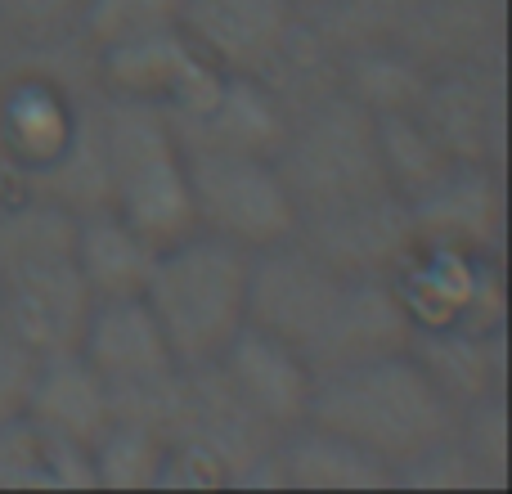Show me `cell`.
Wrapping results in <instances>:
<instances>
[{"mask_svg": "<svg viewBox=\"0 0 512 494\" xmlns=\"http://www.w3.org/2000/svg\"><path fill=\"white\" fill-rule=\"evenodd\" d=\"M248 324L288 342L315 373L405 351L418 328L387 274L333 270L297 239L248 256Z\"/></svg>", "mask_w": 512, "mask_h": 494, "instance_id": "obj_1", "label": "cell"}, {"mask_svg": "<svg viewBox=\"0 0 512 494\" xmlns=\"http://www.w3.org/2000/svg\"><path fill=\"white\" fill-rule=\"evenodd\" d=\"M306 423L328 427L369 450L373 459L387 463L396 481V468L459 432V409L445 400V391L427 378L405 346V351L315 373Z\"/></svg>", "mask_w": 512, "mask_h": 494, "instance_id": "obj_2", "label": "cell"}, {"mask_svg": "<svg viewBox=\"0 0 512 494\" xmlns=\"http://www.w3.org/2000/svg\"><path fill=\"white\" fill-rule=\"evenodd\" d=\"M77 270V216L50 198L0 212V324L36 355L77 351L90 319Z\"/></svg>", "mask_w": 512, "mask_h": 494, "instance_id": "obj_3", "label": "cell"}, {"mask_svg": "<svg viewBox=\"0 0 512 494\" xmlns=\"http://www.w3.org/2000/svg\"><path fill=\"white\" fill-rule=\"evenodd\" d=\"M248 247L189 230L162 243L140 297L149 301L180 369L216 364L248 324Z\"/></svg>", "mask_w": 512, "mask_h": 494, "instance_id": "obj_4", "label": "cell"}, {"mask_svg": "<svg viewBox=\"0 0 512 494\" xmlns=\"http://www.w3.org/2000/svg\"><path fill=\"white\" fill-rule=\"evenodd\" d=\"M270 162L297 207V221L333 212V207L378 194V189H396L382 167L378 117L355 104L346 90H333V95L297 108L283 126V140Z\"/></svg>", "mask_w": 512, "mask_h": 494, "instance_id": "obj_5", "label": "cell"}, {"mask_svg": "<svg viewBox=\"0 0 512 494\" xmlns=\"http://www.w3.org/2000/svg\"><path fill=\"white\" fill-rule=\"evenodd\" d=\"M99 131H104L113 212L158 247L198 230L185 149H180L167 113L149 99L108 95V104L99 108Z\"/></svg>", "mask_w": 512, "mask_h": 494, "instance_id": "obj_6", "label": "cell"}, {"mask_svg": "<svg viewBox=\"0 0 512 494\" xmlns=\"http://www.w3.org/2000/svg\"><path fill=\"white\" fill-rule=\"evenodd\" d=\"M194 225L239 247H270L297 234V207L283 189L279 171L261 153L185 149Z\"/></svg>", "mask_w": 512, "mask_h": 494, "instance_id": "obj_7", "label": "cell"}, {"mask_svg": "<svg viewBox=\"0 0 512 494\" xmlns=\"http://www.w3.org/2000/svg\"><path fill=\"white\" fill-rule=\"evenodd\" d=\"M301 247L328 261L333 270L346 274H396L409 265L418 247L414 216H409V198L400 189H378L355 203H342L333 212L301 216L297 234Z\"/></svg>", "mask_w": 512, "mask_h": 494, "instance_id": "obj_8", "label": "cell"}, {"mask_svg": "<svg viewBox=\"0 0 512 494\" xmlns=\"http://www.w3.org/2000/svg\"><path fill=\"white\" fill-rule=\"evenodd\" d=\"M104 81L108 95H131L158 104L167 117L198 113L221 90L225 72L189 41L180 27L122 41L104 50Z\"/></svg>", "mask_w": 512, "mask_h": 494, "instance_id": "obj_9", "label": "cell"}, {"mask_svg": "<svg viewBox=\"0 0 512 494\" xmlns=\"http://www.w3.org/2000/svg\"><path fill=\"white\" fill-rule=\"evenodd\" d=\"M216 369L225 373L234 396H239L274 436L306 423L310 391H315V369L274 333H265V328H256V324H243L239 333H234V342L221 351Z\"/></svg>", "mask_w": 512, "mask_h": 494, "instance_id": "obj_10", "label": "cell"}, {"mask_svg": "<svg viewBox=\"0 0 512 494\" xmlns=\"http://www.w3.org/2000/svg\"><path fill=\"white\" fill-rule=\"evenodd\" d=\"M77 351L104 378L108 400L122 396V391L153 387V382L171 378L180 369L144 297H99L90 306Z\"/></svg>", "mask_w": 512, "mask_h": 494, "instance_id": "obj_11", "label": "cell"}, {"mask_svg": "<svg viewBox=\"0 0 512 494\" xmlns=\"http://www.w3.org/2000/svg\"><path fill=\"white\" fill-rule=\"evenodd\" d=\"M292 18V0H180V32L234 77H256L265 68Z\"/></svg>", "mask_w": 512, "mask_h": 494, "instance_id": "obj_12", "label": "cell"}, {"mask_svg": "<svg viewBox=\"0 0 512 494\" xmlns=\"http://www.w3.org/2000/svg\"><path fill=\"white\" fill-rule=\"evenodd\" d=\"M409 216L418 243L481 252L499 225V185L486 162L454 158L432 185L409 194Z\"/></svg>", "mask_w": 512, "mask_h": 494, "instance_id": "obj_13", "label": "cell"}, {"mask_svg": "<svg viewBox=\"0 0 512 494\" xmlns=\"http://www.w3.org/2000/svg\"><path fill=\"white\" fill-rule=\"evenodd\" d=\"M180 149H225V153H261L274 158L283 140L288 113L274 104V95L256 77L225 72L221 90L207 99L198 113L167 117Z\"/></svg>", "mask_w": 512, "mask_h": 494, "instance_id": "obj_14", "label": "cell"}, {"mask_svg": "<svg viewBox=\"0 0 512 494\" xmlns=\"http://www.w3.org/2000/svg\"><path fill=\"white\" fill-rule=\"evenodd\" d=\"M23 418L36 423L41 432L63 436L77 445H95L104 436V427L113 423V400L108 387L90 360L81 351H63V355H45L36 360V378L27 391Z\"/></svg>", "mask_w": 512, "mask_h": 494, "instance_id": "obj_15", "label": "cell"}, {"mask_svg": "<svg viewBox=\"0 0 512 494\" xmlns=\"http://www.w3.org/2000/svg\"><path fill=\"white\" fill-rule=\"evenodd\" d=\"M274 468L279 486L301 490H369V486H396L391 468L360 450L355 441L328 432L315 423H297L274 441Z\"/></svg>", "mask_w": 512, "mask_h": 494, "instance_id": "obj_16", "label": "cell"}, {"mask_svg": "<svg viewBox=\"0 0 512 494\" xmlns=\"http://www.w3.org/2000/svg\"><path fill=\"white\" fill-rule=\"evenodd\" d=\"M495 113H499V95L486 90L481 63L432 72V81H427L423 99L414 108V117L427 126V135L450 158L463 162H486V135L495 131Z\"/></svg>", "mask_w": 512, "mask_h": 494, "instance_id": "obj_17", "label": "cell"}, {"mask_svg": "<svg viewBox=\"0 0 512 494\" xmlns=\"http://www.w3.org/2000/svg\"><path fill=\"white\" fill-rule=\"evenodd\" d=\"M490 36H495L490 0H414L396 45L414 54L427 72H445L481 63Z\"/></svg>", "mask_w": 512, "mask_h": 494, "instance_id": "obj_18", "label": "cell"}, {"mask_svg": "<svg viewBox=\"0 0 512 494\" xmlns=\"http://www.w3.org/2000/svg\"><path fill=\"white\" fill-rule=\"evenodd\" d=\"M153 256H158V243H149L113 207L77 216V270L95 301L140 297L153 274Z\"/></svg>", "mask_w": 512, "mask_h": 494, "instance_id": "obj_19", "label": "cell"}, {"mask_svg": "<svg viewBox=\"0 0 512 494\" xmlns=\"http://www.w3.org/2000/svg\"><path fill=\"white\" fill-rule=\"evenodd\" d=\"M256 81H261L274 95V104L292 117L297 108L342 90V54H337L297 9L292 27L283 32V41L274 45V54L265 59V68L256 72Z\"/></svg>", "mask_w": 512, "mask_h": 494, "instance_id": "obj_20", "label": "cell"}, {"mask_svg": "<svg viewBox=\"0 0 512 494\" xmlns=\"http://www.w3.org/2000/svg\"><path fill=\"white\" fill-rule=\"evenodd\" d=\"M427 81H432V72H427L409 50H400L396 41L360 45V50L342 54V90L360 108H369L373 117L414 113L423 90H427Z\"/></svg>", "mask_w": 512, "mask_h": 494, "instance_id": "obj_21", "label": "cell"}, {"mask_svg": "<svg viewBox=\"0 0 512 494\" xmlns=\"http://www.w3.org/2000/svg\"><path fill=\"white\" fill-rule=\"evenodd\" d=\"M41 189L50 203L68 207L72 216L104 212L113 207L108 194V158H104V131H99V113L72 117V131L63 149L50 162H41Z\"/></svg>", "mask_w": 512, "mask_h": 494, "instance_id": "obj_22", "label": "cell"}, {"mask_svg": "<svg viewBox=\"0 0 512 494\" xmlns=\"http://www.w3.org/2000/svg\"><path fill=\"white\" fill-rule=\"evenodd\" d=\"M409 355L423 364V373L445 391L454 409H468L472 400L486 396L490 387V364H486V346L477 333H463V328H423L409 337Z\"/></svg>", "mask_w": 512, "mask_h": 494, "instance_id": "obj_23", "label": "cell"}, {"mask_svg": "<svg viewBox=\"0 0 512 494\" xmlns=\"http://www.w3.org/2000/svg\"><path fill=\"white\" fill-rule=\"evenodd\" d=\"M167 441L140 423H108L104 436L90 445V472L104 490H149L162 477Z\"/></svg>", "mask_w": 512, "mask_h": 494, "instance_id": "obj_24", "label": "cell"}, {"mask_svg": "<svg viewBox=\"0 0 512 494\" xmlns=\"http://www.w3.org/2000/svg\"><path fill=\"white\" fill-rule=\"evenodd\" d=\"M409 9H414V0H319L301 14L337 54H346L360 45L396 41Z\"/></svg>", "mask_w": 512, "mask_h": 494, "instance_id": "obj_25", "label": "cell"}, {"mask_svg": "<svg viewBox=\"0 0 512 494\" xmlns=\"http://www.w3.org/2000/svg\"><path fill=\"white\" fill-rule=\"evenodd\" d=\"M378 149H382V167H387V180L400 189V194H418L423 185H432L445 167H450V153L427 135V126L418 122L414 113H391L378 117Z\"/></svg>", "mask_w": 512, "mask_h": 494, "instance_id": "obj_26", "label": "cell"}, {"mask_svg": "<svg viewBox=\"0 0 512 494\" xmlns=\"http://www.w3.org/2000/svg\"><path fill=\"white\" fill-rule=\"evenodd\" d=\"M72 131V113L59 104V95L45 86H18L5 99V140L18 149V158L41 167L63 149Z\"/></svg>", "mask_w": 512, "mask_h": 494, "instance_id": "obj_27", "label": "cell"}, {"mask_svg": "<svg viewBox=\"0 0 512 494\" xmlns=\"http://www.w3.org/2000/svg\"><path fill=\"white\" fill-rule=\"evenodd\" d=\"M81 27L99 50H108V45L180 27V0H86Z\"/></svg>", "mask_w": 512, "mask_h": 494, "instance_id": "obj_28", "label": "cell"}, {"mask_svg": "<svg viewBox=\"0 0 512 494\" xmlns=\"http://www.w3.org/2000/svg\"><path fill=\"white\" fill-rule=\"evenodd\" d=\"M0 486H50L41 432L23 414L0 423Z\"/></svg>", "mask_w": 512, "mask_h": 494, "instance_id": "obj_29", "label": "cell"}, {"mask_svg": "<svg viewBox=\"0 0 512 494\" xmlns=\"http://www.w3.org/2000/svg\"><path fill=\"white\" fill-rule=\"evenodd\" d=\"M81 14H86V0H0V18L32 41L72 32L81 27Z\"/></svg>", "mask_w": 512, "mask_h": 494, "instance_id": "obj_30", "label": "cell"}, {"mask_svg": "<svg viewBox=\"0 0 512 494\" xmlns=\"http://www.w3.org/2000/svg\"><path fill=\"white\" fill-rule=\"evenodd\" d=\"M32 378H36V355L0 324V423L23 414Z\"/></svg>", "mask_w": 512, "mask_h": 494, "instance_id": "obj_31", "label": "cell"}, {"mask_svg": "<svg viewBox=\"0 0 512 494\" xmlns=\"http://www.w3.org/2000/svg\"><path fill=\"white\" fill-rule=\"evenodd\" d=\"M292 5H297V9H310V5H319V0H292Z\"/></svg>", "mask_w": 512, "mask_h": 494, "instance_id": "obj_32", "label": "cell"}]
</instances>
